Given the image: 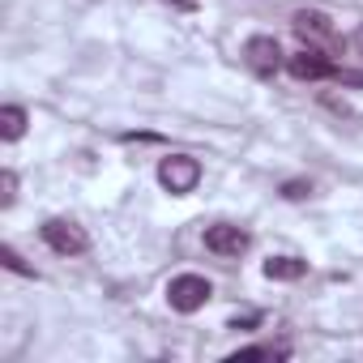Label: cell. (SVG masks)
<instances>
[{
	"label": "cell",
	"mask_w": 363,
	"mask_h": 363,
	"mask_svg": "<svg viewBox=\"0 0 363 363\" xmlns=\"http://www.w3.org/2000/svg\"><path fill=\"white\" fill-rule=\"evenodd\" d=\"M158 184L171 193V197H184L201 184V162L189 158V154H171L158 162Z\"/></svg>",
	"instance_id": "cell-1"
},
{
	"label": "cell",
	"mask_w": 363,
	"mask_h": 363,
	"mask_svg": "<svg viewBox=\"0 0 363 363\" xmlns=\"http://www.w3.org/2000/svg\"><path fill=\"white\" fill-rule=\"evenodd\" d=\"M210 295H214V286H210V278H201V274H179V278L167 282V303H171L175 312H184V316L197 312V308H206Z\"/></svg>",
	"instance_id": "cell-2"
},
{
	"label": "cell",
	"mask_w": 363,
	"mask_h": 363,
	"mask_svg": "<svg viewBox=\"0 0 363 363\" xmlns=\"http://www.w3.org/2000/svg\"><path fill=\"white\" fill-rule=\"evenodd\" d=\"M291 30L303 39V48H320V52H333L337 48V26L325 13H316V9H299L291 18Z\"/></svg>",
	"instance_id": "cell-3"
},
{
	"label": "cell",
	"mask_w": 363,
	"mask_h": 363,
	"mask_svg": "<svg viewBox=\"0 0 363 363\" xmlns=\"http://www.w3.org/2000/svg\"><path fill=\"white\" fill-rule=\"evenodd\" d=\"M39 235H43V244H48L52 252H60V257H77V252L90 248V235H86L73 218H48V223L39 227Z\"/></svg>",
	"instance_id": "cell-4"
},
{
	"label": "cell",
	"mask_w": 363,
	"mask_h": 363,
	"mask_svg": "<svg viewBox=\"0 0 363 363\" xmlns=\"http://www.w3.org/2000/svg\"><path fill=\"white\" fill-rule=\"evenodd\" d=\"M244 65H248L257 77H274V73L282 69V48H278V39H269V35L248 39V43H244Z\"/></svg>",
	"instance_id": "cell-5"
},
{
	"label": "cell",
	"mask_w": 363,
	"mask_h": 363,
	"mask_svg": "<svg viewBox=\"0 0 363 363\" xmlns=\"http://www.w3.org/2000/svg\"><path fill=\"white\" fill-rule=\"evenodd\" d=\"M248 231L244 227H231V223H214V227H206V248L214 252V257H244L248 252Z\"/></svg>",
	"instance_id": "cell-6"
},
{
	"label": "cell",
	"mask_w": 363,
	"mask_h": 363,
	"mask_svg": "<svg viewBox=\"0 0 363 363\" xmlns=\"http://www.w3.org/2000/svg\"><path fill=\"white\" fill-rule=\"evenodd\" d=\"M286 69H291V77H299V82H320V77H333V73H337L333 60H329V52H320V48L295 52V56L286 60Z\"/></svg>",
	"instance_id": "cell-7"
},
{
	"label": "cell",
	"mask_w": 363,
	"mask_h": 363,
	"mask_svg": "<svg viewBox=\"0 0 363 363\" xmlns=\"http://www.w3.org/2000/svg\"><path fill=\"white\" fill-rule=\"evenodd\" d=\"M303 274H308V261H299V257H269L265 261V278H274V282H295Z\"/></svg>",
	"instance_id": "cell-8"
},
{
	"label": "cell",
	"mask_w": 363,
	"mask_h": 363,
	"mask_svg": "<svg viewBox=\"0 0 363 363\" xmlns=\"http://www.w3.org/2000/svg\"><path fill=\"white\" fill-rule=\"evenodd\" d=\"M22 133H26V111L22 107H0V137L18 141Z\"/></svg>",
	"instance_id": "cell-9"
},
{
	"label": "cell",
	"mask_w": 363,
	"mask_h": 363,
	"mask_svg": "<svg viewBox=\"0 0 363 363\" xmlns=\"http://www.w3.org/2000/svg\"><path fill=\"white\" fill-rule=\"evenodd\" d=\"M13 201H18V175L13 171H0V206L9 210Z\"/></svg>",
	"instance_id": "cell-10"
},
{
	"label": "cell",
	"mask_w": 363,
	"mask_h": 363,
	"mask_svg": "<svg viewBox=\"0 0 363 363\" xmlns=\"http://www.w3.org/2000/svg\"><path fill=\"white\" fill-rule=\"evenodd\" d=\"M308 193H312L308 179H286V184H282V197H286V201H303Z\"/></svg>",
	"instance_id": "cell-11"
},
{
	"label": "cell",
	"mask_w": 363,
	"mask_h": 363,
	"mask_svg": "<svg viewBox=\"0 0 363 363\" xmlns=\"http://www.w3.org/2000/svg\"><path fill=\"white\" fill-rule=\"evenodd\" d=\"M0 261H5V265H9L13 274H26V278H35V269H30V265H26V261H22V257H18L13 248H0Z\"/></svg>",
	"instance_id": "cell-12"
},
{
	"label": "cell",
	"mask_w": 363,
	"mask_h": 363,
	"mask_svg": "<svg viewBox=\"0 0 363 363\" xmlns=\"http://www.w3.org/2000/svg\"><path fill=\"white\" fill-rule=\"evenodd\" d=\"M261 316L257 312H248V316H231V329H248V325H257Z\"/></svg>",
	"instance_id": "cell-13"
},
{
	"label": "cell",
	"mask_w": 363,
	"mask_h": 363,
	"mask_svg": "<svg viewBox=\"0 0 363 363\" xmlns=\"http://www.w3.org/2000/svg\"><path fill=\"white\" fill-rule=\"evenodd\" d=\"M167 5H171V9H184V13H193V9H197L193 0H167Z\"/></svg>",
	"instance_id": "cell-14"
}]
</instances>
